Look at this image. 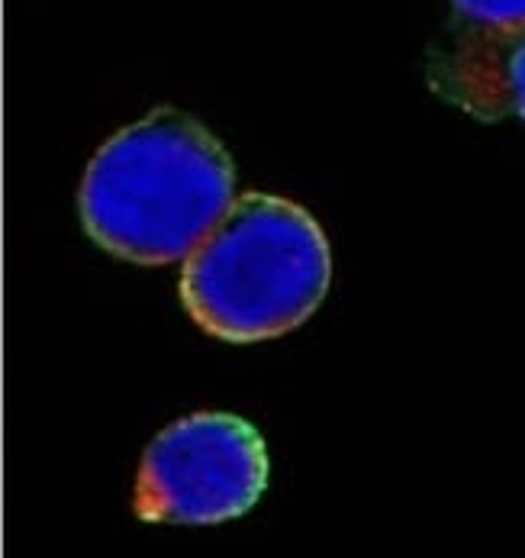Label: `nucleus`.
Here are the masks:
<instances>
[{"label":"nucleus","instance_id":"nucleus-3","mask_svg":"<svg viewBox=\"0 0 525 558\" xmlns=\"http://www.w3.org/2000/svg\"><path fill=\"white\" fill-rule=\"evenodd\" d=\"M268 484L265 439L232 413H191L143 456L133 507L146 523L210 526L248 513Z\"/></svg>","mask_w":525,"mask_h":558},{"label":"nucleus","instance_id":"nucleus-4","mask_svg":"<svg viewBox=\"0 0 525 558\" xmlns=\"http://www.w3.org/2000/svg\"><path fill=\"white\" fill-rule=\"evenodd\" d=\"M454 10L487 29L497 33H523L525 29V0H451Z\"/></svg>","mask_w":525,"mask_h":558},{"label":"nucleus","instance_id":"nucleus-1","mask_svg":"<svg viewBox=\"0 0 525 558\" xmlns=\"http://www.w3.org/2000/svg\"><path fill=\"white\" fill-rule=\"evenodd\" d=\"M232 191L223 146L194 117L158 107L94 153L77 210L100 248L136 265H171L213 230Z\"/></svg>","mask_w":525,"mask_h":558},{"label":"nucleus","instance_id":"nucleus-2","mask_svg":"<svg viewBox=\"0 0 525 558\" xmlns=\"http://www.w3.org/2000/svg\"><path fill=\"white\" fill-rule=\"evenodd\" d=\"M332 252L301 204L248 191L232 197L181 268V304L204 332L261 342L297 329L322 304Z\"/></svg>","mask_w":525,"mask_h":558},{"label":"nucleus","instance_id":"nucleus-5","mask_svg":"<svg viewBox=\"0 0 525 558\" xmlns=\"http://www.w3.org/2000/svg\"><path fill=\"white\" fill-rule=\"evenodd\" d=\"M506 75H510V97H513V107H516V113L525 120V39L513 49L510 65H506Z\"/></svg>","mask_w":525,"mask_h":558}]
</instances>
